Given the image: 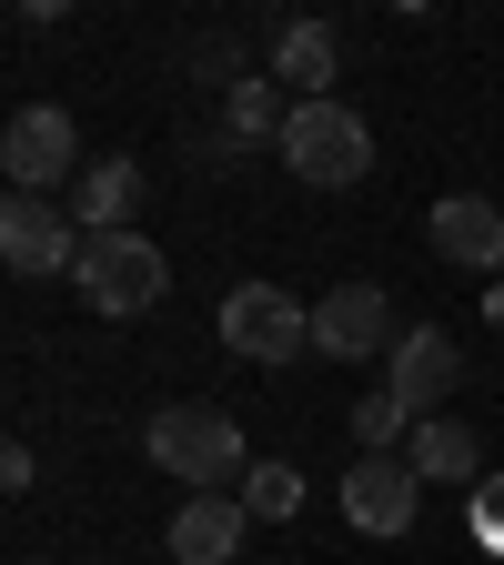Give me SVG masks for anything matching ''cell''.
Returning <instances> with one entry per match:
<instances>
[{
	"instance_id": "obj_3",
	"label": "cell",
	"mask_w": 504,
	"mask_h": 565,
	"mask_svg": "<svg viewBox=\"0 0 504 565\" xmlns=\"http://www.w3.org/2000/svg\"><path fill=\"white\" fill-rule=\"evenodd\" d=\"M272 152L293 162L313 192H343V182L374 172V131H364V111H353V102H293V121H282Z\"/></svg>"
},
{
	"instance_id": "obj_15",
	"label": "cell",
	"mask_w": 504,
	"mask_h": 565,
	"mask_svg": "<svg viewBox=\"0 0 504 565\" xmlns=\"http://www.w3.org/2000/svg\"><path fill=\"white\" fill-rule=\"evenodd\" d=\"M282 121H293V102H282V82H233V92H223V152L243 162L253 141H282Z\"/></svg>"
},
{
	"instance_id": "obj_13",
	"label": "cell",
	"mask_w": 504,
	"mask_h": 565,
	"mask_svg": "<svg viewBox=\"0 0 504 565\" xmlns=\"http://www.w3.org/2000/svg\"><path fill=\"white\" fill-rule=\"evenodd\" d=\"M131 202H141V162H82L71 223H82V233H131Z\"/></svg>"
},
{
	"instance_id": "obj_6",
	"label": "cell",
	"mask_w": 504,
	"mask_h": 565,
	"mask_svg": "<svg viewBox=\"0 0 504 565\" xmlns=\"http://www.w3.org/2000/svg\"><path fill=\"white\" fill-rule=\"evenodd\" d=\"M404 323L384 303V282H333V294L313 303V353H333V364H364V353H394Z\"/></svg>"
},
{
	"instance_id": "obj_9",
	"label": "cell",
	"mask_w": 504,
	"mask_h": 565,
	"mask_svg": "<svg viewBox=\"0 0 504 565\" xmlns=\"http://www.w3.org/2000/svg\"><path fill=\"white\" fill-rule=\"evenodd\" d=\"M343 515L364 525V535H404L414 515H423V475L404 465V455H364L343 475Z\"/></svg>"
},
{
	"instance_id": "obj_8",
	"label": "cell",
	"mask_w": 504,
	"mask_h": 565,
	"mask_svg": "<svg viewBox=\"0 0 504 565\" xmlns=\"http://www.w3.org/2000/svg\"><path fill=\"white\" fill-rule=\"evenodd\" d=\"M0 263H11V273H61V263H82V223L51 212L41 192H11V202H0Z\"/></svg>"
},
{
	"instance_id": "obj_1",
	"label": "cell",
	"mask_w": 504,
	"mask_h": 565,
	"mask_svg": "<svg viewBox=\"0 0 504 565\" xmlns=\"http://www.w3.org/2000/svg\"><path fill=\"white\" fill-rule=\"evenodd\" d=\"M141 455H152L172 484H192V494H223V484H243V475H253L243 424H233L223 404H162L152 424H141Z\"/></svg>"
},
{
	"instance_id": "obj_14",
	"label": "cell",
	"mask_w": 504,
	"mask_h": 565,
	"mask_svg": "<svg viewBox=\"0 0 504 565\" xmlns=\"http://www.w3.org/2000/svg\"><path fill=\"white\" fill-rule=\"evenodd\" d=\"M404 465H414L423 484H454V475L484 465V445H474V424H464V414H423V424H414V445H404Z\"/></svg>"
},
{
	"instance_id": "obj_11",
	"label": "cell",
	"mask_w": 504,
	"mask_h": 565,
	"mask_svg": "<svg viewBox=\"0 0 504 565\" xmlns=\"http://www.w3.org/2000/svg\"><path fill=\"white\" fill-rule=\"evenodd\" d=\"M243 494H182V515H172V565H233L243 555Z\"/></svg>"
},
{
	"instance_id": "obj_5",
	"label": "cell",
	"mask_w": 504,
	"mask_h": 565,
	"mask_svg": "<svg viewBox=\"0 0 504 565\" xmlns=\"http://www.w3.org/2000/svg\"><path fill=\"white\" fill-rule=\"evenodd\" d=\"M223 343L243 353V364H293V353L313 343V313L282 294V282H233L223 294Z\"/></svg>"
},
{
	"instance_id": "obj_2",
	"label": "cell",
	"mask_w": 504,
	"mask_h": 565,
	"mask_svg": "<svg viewBox=\"0 0 504 565\" xmlns=\"http://www.w3.org/2000/svg\"><path fill=\"white\" fill-rule=\"evenodd\" d=\"M71 282H82V303L131 323V313H152L172 294V263L162 243H141V233H82V263H71Z\"/></svg>"
},
{
	"instance_id": "obj_7",
	"label": "cell",
	"mask_w": 504,
	"mask_h": 565,
	"mask_svg": "<svg viewBox=\"0 0 504 565\" xmlns=\"http://www.w3.org/2000/svg\"><path fill=\"white\" fill-rule=\"evenodd\" d=\"M454 384H464V353H454V333H435V323H404V343L384 353V394H394L404 414H435V404H454Z\"/></svg>"
},
{
	"instance_id": "obj_18",
	"label": "cell",
	"mask_w": 504,
	"mask_h": 565,
	"mask_svg": "<svg viewBox=\"0 0 504 565\" xmlns=\"http://www.w3.org/2000/svg\"><path fill=\"white\" fill-rule=\"evenodd\" d=\"M474 525H484V545H504V475L484 484V515H474Z\"/></svg>"
},
{
	"instance_id": "obj_12",
	"label": "cell",
	"mask_w": 504,
	"mask_h": 565,
	"mask_svg": "<svg viewBox=\"0 0 504 565\" xmlns=\"http://www.w3.org/2000/svg\"><path fill=\"white\" fill-rule=\"evenodd\" d=\"M333 61H343V41L323 21H272V82H293V102H333L323 92Z\"/></svg>"
},
{
	"instance_id": "obj_19",
	"label": "cell",
	"mask_w": 504,
	"mask_h": 565,
	"mask_svg": "<svg viewBox=\"0 0 504 565\" xmlns=\"http://www.w3.org/2000/svg\"><path fill=\"white\" fill-rule=\"evenodd\" d=\"M484 323H504V282H484Z\"/></svg>"
},
{
	"instance_id": "obj_10",
	"label": "cell",
	"mask_w": 504,
	"mask_h": 565,
	"mask_svg": "<svg viewBox=\"0 0 504 565\" xmlns=\"http://www.w3.org/2000/svg\"><path fill=\"white\" fill-rule=\"evenodd\" d=\"M423 233H435V253H444V263H464V273H494V282H504V212H494V202L454 192V202H435V223H423Z\"/></svg>"
},
{
	"instance_id": "obj_17",
	"label": "cell",
	"mask_w": 504,
	"mask_h": 565,
	"mask_svg": "<svg viewBox=\"0 0 504 565\" xmlns=\"http://www.w3.org/2000/svg\"><path fill=\"white\" fill-rule=\"evenodd\" d=\"M414 424H423V414H404L394 394H364V404H353V435H364V455H394V445H414Z\"/></svg>"
},
{
	"instance_id": "obj_4",
	"label": "cell",
	"mask_w": 504,
	"mask_h": 565,
	"mask_svg": "<svg viewBox=\"0 0 504 565\" xmlns=\"http://www.w3.org/2000/svg\"><path fill=\"white\" fill-rule=\"evenodd\" d=\"M0 172H11V192L82 182V131H71V111L61 102H21L11 131H0Z\"/></svg>"
},
{
	"instance_id": "obj_16",
	"label": "cell",
	"mask_w": 504,
	"mask_h": 565,
	"mask_svg": "<svg viewBox=\"0 0 504 565\" xmlns=\"http://www.w3.org/2000/svg\"><path fill=\"white\" fill-rule=\"evenodd\" d=\"M243 515H262V525L303 515V475H293V465H253V475H243Z\"/></svg>"
}]
</instances>
